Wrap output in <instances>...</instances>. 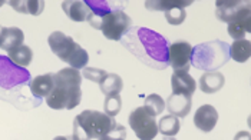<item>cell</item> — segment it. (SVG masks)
<instances>
[{"label":"cell","mask_w":251,"mask_h":140,"mask_svg":"<svg viewBox=\"0 0 251 140\" xmlns=\"http://www.w3.org/2000/svg\"><path fill=\"white\" fill-rule=\"evenodd\" d=\"M122 44L142 63L154 69L168 67V40L162 35L147 27H131L124 38Z\"/></svg>","instance_id":"obj_1"},{"label":"cell","mask_w":251,"mask_h":140,"mask_svg":"<svg viewBox=\"0 0 251 140\" xmlns=\"http://www.w3.org/2000/svg\"><path fill=\"white\" fill-rule=\"evenodd\" d=\"M193 46L188 41H175L168 46V66L175 73H188L191 67Z\"/></svg>","instance_id":"obj_9"},{"label":"cell","mask_w":251,"mask_h":140,"mask_svg":"<svg viewBox=\"0 0 251 140\" xmlns=\"http://www.w3.org/2000/svg\"><path fill=\"white\" fill-rule=\"evenodd\" d=\"M165 19L173 26H178V24L184 23V20L187 19L185 9L184 7H174L171 10H167L165 12Z\"/></svg>","instance_id":"obj_27"},{"label":"cell","mask_w":251,"mask_h":140,"mask_svg":"<svg viewBox=\"0 0 251 140\" xmlns=\"http://www.w3.org/2000/svg\"><path fill=\"white\" fill-rule=\"evenodd\" d=\"M3 4H4V1H3V0H0V7H1Z\"/></svg>","instance_id":"obj_33"},{"label":"cell","mask_w":251,"mask_h":140,"mask_svg":"<svg viewBox=\"0 0 251 140\" xmlns=\"http://www.w3.org/2000/svg\"><path fill=\"white\" fill-rule=\"evenodd\" d=\"M171 87L174 95L193 96L197 90V81L188 73H174L171 78Z\"/></svg>","instance_id":"obj_14"},{"label":"cell","mask_w":251,"mask_h":140,"mask_svg":"<svg viewBox=\"0 0 251 140\" xmlns=\"http://www.w3.org/2000/svg\"><path fill=\"white\" fill-rule=\"evenodd\" d=\"M200 89L202 93L207 95H214L217 92H220L224 84H226V78L223 73H220L218 70L215 72H205L201 78H200Z\"/></svg>","instance_id":"obj_13"},{"label":"cell","mask_w":251,"mask_h":140,"mask_svg":"<svg viewBox=\"0 0 251 140\" xmlns=\"http://www.w3.org/2000/svg\"><path fill=\"white\" fill-rule=\"evenodd\" d=\"M9 4L19 13L39 16L45 9L43 0H10Z\"/></svg>","instance_id":"obj_19"},{"label":"cell","mask_w":251,"mask_h":140,"mask_svg":"<svg viewBox=\"0 0 251 140\" xmlns=\"http://www.w3.org/2000/svg\"><path fill=\"white\" fill-rule=\"evenodd\" d=\"M234 140H251L250 133H249L247 130L238 132V133L235 135V138H234Z\"/></svg>","instance_id":"obj_30"},{"label":"cell","mask_w":251,"mask_h":140,"mask_svg":"<svg viewBox=\"0 0 251 140\" xmlns=\"http://www.w3.org/2000/svg\"><path fill=\"white\" fill-rule=\"evenodd\" d=\"M53 140H72V139H69V138H66V136H58V138H55Z\"/></svg>","instance_id":"obj_31"},{"label":"cell","mask_w":251,"mask_h":140,"mask_svg":"<svg viewBox=\"0 0 251 140\" xmlns=\"http://www.w3.org/2000/svg\"><path fill=\"white\" fill-rule=\"evenodd\" d=\"M48 43L53 55H56L62 61L68 63L71 67L76 70L86 67L89 61V55L71 36H66L62 32H53L48 38Z\"/></svg>","instance_id":"obj_5"},{"label":"cell","mask_w":251,"mask_h":140,"mask_svg":"<svg viewBox=\"0 0 251 140\" xmlns=\"http://www.w3.org/2000/svg\"><path fill=\"white\" fill-rule=\"evenodd\" d=\"M142 107L155 118V116H159L165 110V101H164V99L159 95L152 93V95L145 98V101H144Z\"/></svg>","instance_id":"obj_25"},{"label":"cell","mask_w":251,"mask_h":140,"mask_svg":"<svg viewBox=\"0 0 251 140\" xmlns=\"http://www.w3.org/2000/svg\"><path fill=\"white\" fill-rule=\"evenodd\" d=\"M156 126H158V133H161L164 136H171V138H174L175 135L181 130L179 119L173 115L162 116Z\"/></svg>","instance_id":"obj_24"},{"label":"cell","mask_w":251,"mask_h":140,"mask_svg":"<svg viewBox=\"0 0 251 140\" xmlns=\"http://www.w3.org/2000/svg\"><path fill=\"white\" fill-rule=\"evenodd\" d=\"M122 87H124V81L121 79V76H118L116 73H106V76L99 81V89L105 96L114 95V93L119 95Z\"/></svg>","instance_id":"obj_21"},{"label":"cell","mask_w":251,"mask_h":140,"mask_svg":"<svg viewBox=\"0 0 251 140\" xmlns=\"http://www.w3.org/2000/svg\"><path fill=\"white\" fill-rule=\"evenodd\" d=\"M218 121V112L211 104H204L198 107L194 116V124L201 130V132H211Z\"/></svg>","instance_id":"obj_11"},{"label":"cell","mask_w":251,"mask_h":140,"mask_svg":"<svg viewBox=\"0 0 251 140\" xmlns=\"http://www.w3.org/2000/svg\"><path fill=\"white\" fill-rule=\"evenodd\" d=\"M116 121L108 115L97 110H85L74 120L72 140H91L103 138Z\"/></svg>","instance_id":"obj_3"},{"label":"cell","mask_w":251,"mask_h":140,"mask_svg":"<svg viewBox=\"0 0 251 140\" xmlns=\"http://www.w3.org/2000/svg\"><path fill=\"white\" fill-rule=\"evenodd\" d=\"M53 86H55V81H53V73H45V75H40L36 76L35 79H32L29 81V87H30V92L38 98H48L50 95V92L53 90Z\"/></svg>","instance_id":"obj_17"},{"label":"cell","mask_w":251,"mask_h":140,"mask_svg":"<svg viewBox=\"0 0 251 140\" xmlns=\"http://www.w3.org/2000/svg\"><path fill=\"white\" fill-rule=\"evenodd\" d=\"M126 139V129H125V126H122V124H119V123H116L115 126L103 136V138H100L99 140H125Z\"/></svg>","instance_id":"obj_29"},{"label":"cell","mask_w":251,"mask_h":140,"mask_svg":"<svg viewBox=\"0 0 251 140\" xmlns=\"http://www.w3.org/2000/svg\"><path fill=\"white\" fill-rule=\"evenodd\" d=\"M30 80V73L25 67L16 66L7 56L0 55V87L12 89L15 86L27 84Z\"/></svg>","instance_id":"obj_7"},{"label":"cell","mask_w":251,"mask_h":140,"mask_svg":"<svg viewBox=\"0 0 251 140\" xmlns=\"http://www.w3.org/2000/svg\"><path fill=\"white\" fill-rule=\"evenodd\" d=\"M228 35L231 36L232 39L241 40L244 39L246 35H249L251 32V12H246L241 16H238L237 19H234L232 21L228 23L227 27Z\"/></svg>","instance_id":"obj_18"},{"label":"cell","mask_w":251,"mask_h":140,"mask_svg":"<svg viewBox=\"0 0 251 140\" xmlns=\"http://www.w3.org/2000/svg\"><path fill=\"white\" fill-rule=\"evenodd\" d=\"M251 55V43L250 40L241 39L234 40L230 46V58L238 63H244L250 59Z\"/></svg>","instance_id":"obj_20"},{"label":"cell","mask_w":251,"mask_h":140,"mask_svg":"<svg viewBox=\"0 0 251 140\" xmlns=\"http://www.w3.org/2000/svg\"><path fill=\"white\" fill-rule=\"evenodd\" d=\"M7 53H9L7 58L12 60L16 66L25 67V69L30 64V61L33 59L32 49L29 46H26V44H22V46L13 49V50H10V52H7Z\"/></svg>","instance_id":"obj_23"},{"label":"cell","mask_w":251,"mask_h":140,"mask_svg":"<svg viewBox=\"0 0 251 140\" xmlns=\"http://www.w3.org/2000/svg\"><path fill=\"white\" fill-rule=\"evenodd\" d=\"M53 90L46 98V103L53 110L75 109L82 100V75L74 67H65L53 73Z\"/></svg>","instance_id":"obj_2"},{"label":"cell","mask_w":251,"mask_h":140,"mask_svg":"<svg viewBox=\"0 0 251 140\" xmlns=\"http://www.w3.org/2000/svg\"><path fill=\"white\" fill-rule=\"evenodd\" d=\"M121 107H122V99L118 93L105 96V101H103L105 115H108L109 118H115L121 112Z\"/></svg>","instance_id":"obj_26"},{"label":"cell","mask_w":251,"mask_h":140,"mask_svg":"<svg viewBox=\"0 0 251 140\" xmlns=\"http://www.w3.org/2000/svg\"><path fill=\"white\" fill-rule=\"evenodd\" d=\"M25 35L19 27H0V47L10 52L23 44Z\"/></svg>","instance_id":"obj_15"},{"label":"cell","mask_w":251,"mask_h":140,"mask_svg":"<svg viewBox=\"0 0 251 140\" xmlns=\"http://www.w3.org/2000/svg\"><path fill=\"white\" fill-rule=\"evenodd\" d=\"M62 9L66 16L74 21H85L91 15V10L86 6L85 0H65L62 1Z\"/></svg>","instance_id":"obj_16"},{"label":"cell","mask_w":251,"mask_h":140,"mask_svg":"<svg viewBox=\"0 0 251 140\" xmlns=\"http://www.w3.org/2000/svg\"><path fill=\"white\" fill-rule=\"evenodd\" d=\"M129 126L139 140H152L158 135L156 120L144 107H136L129 115Z\"/></svg>","instance_id":"obj_8"},{"label":"cell","mask_w":251,"mask_h":140,"mask_svg":"<svg viewBox=\"0 0 251 140\" xmlns=\"http://www.w3.org/2000/svg\"><path fill=\"white\" fill-rule=\"evenodd\" d=\"M164 140H176V139H175V138H171V136H165Z\"/></svg>","instance_id":"obj_32"},{"label":"cell","mask_w":251,"mask_h":140,"mask_svg":"<svg viewBox=\"0 0 251 140\" xmlns=\"http://www.w3.org/2000/svg\"><path fill=\"white\" fill-rule=\"evenodd\" d=\"M108 72H105L103 69H97V67H83L82 69V78L92 81H97L99 84V81L106 76Z\"/></svg>","instance_id":"obj_28"},{"label":"cell","mask_w":251,"mask_h":140,"mask_svg":"<svg viewBox=\"0 0 251 140\" xmlns=\"http://www.w3.org/2000/svg\"><path fill=\"white\" fill-rule=\"evenodd\" d=\"M193 0H147L145 7L148 10H171L174 7H187L193 4Z\"/></svg>","instance_id":"obj_22"},{"label":"cell","mask_w":251,"mask_h":140,"mask_svg":"<svg viewBox=\"0 0 251 140\" xmlns=\"http://www.w3.org/2000/svg\"><path fill=\"white\" fill-rule=\"evenodd\" d=\"M230 60V44L223 40H211L193 47L191 66L204 72H215Z\"/></svg>","instance_id":"obj_4"},{"label":"cell","mask_w":251,"mask_h":140,"mask_svg":"<svg viewBox=\"0 0 251 140\" xmlns=\"http://www.w3.org/2000/svg\"><path fill=\"white\" fill-rule=\"evenodd\" d=\"M91 26L94 29L100 30L106 39L118 41L122 39L124 35L132 27V20L122 9H115V10L103 15L97 21L91 23Z\"/></svg>","instance_id":"obj_6"},{"label":"cell","mask_w":251,"mask_h":140,"mask_svg":"<svg viewBox=\"0 0 251 140\" xmlns=\"http://www.w3.org/2000/svg\"><path fill=\"white\" fill-rule=\"evenodd\" d=\"M193 107V99L191 96L184 95H171L165 101V109L170 112V115L176 118H185L191 112Z\"/></svg>","instance_id":"obj_12"},{"label":"cell","mask_w":251,"mask_h":140,"mask_svg":"<svg viewBox=\"0 0 251 140\" xmlns=\"http://www.w3.org/2000/svg\"><path fill=\"white\" fill-rule=\"evenodd\" d=\"M250 1H241V0H217L215 1V16L217 19L230 23L243 13L250 10Z\"/></svg>","instance_id":"obj_10"}]
</instances>
